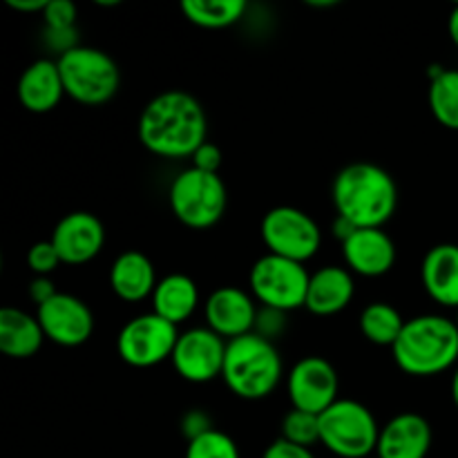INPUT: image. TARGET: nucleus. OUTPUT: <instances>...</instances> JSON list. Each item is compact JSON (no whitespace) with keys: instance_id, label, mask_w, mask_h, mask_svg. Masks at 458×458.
Wrapping results in <instances>:
<instances>
[{"instance_id":"obj_38","label":"nucleus","mask_w":458,"mask_h":458,"mask_svg":"<svg viewBox=\"0 0 458 458\" xmlns=\"http://www.w3.org/2000/svg\"><path fill=\"white\" fill-rule=\"evenodd\" d=\"M447 31H450L452 43L458 47V4L450 12V18H447Z\"/></svg>"},{"instance_id":"obj_16","label":"nucleus","mask_w":458,"mask_h":458,"mask_svg":"<svg viewBox=\"0 0 458 458\" xmlns=\"http://www.w3.org/2000/svg\"><path fill=\"white\" fill-rule=\"evenodd\" d=\"M344 262L362 277H380L396 264V244L383 228H358L343 242Z\"/></svg>"},{"instance_id":"obj_23","label":"nucleus","mask_w":458,"mask_h":458,"mask_svg":"<svg viewBox=\"0 0 458 458\" xmlns=\"http://www.w3.org/2000/svg\"><path fill=\"white\" fill-rule=\"evenodd\" d=\"M199 304V289L195 280L183 273H170L164 280L157 282V289L152 293V311L164 320L179 327L195 313Z\"/></svg>"},{"instance_id":"obj_39","label":"nucleus","mask_w":458,"mask_h":458,"mask_svg":"<svg viewBox=\"0 0 458 458\" xmlns=\"http://www.w3.org/2000/svg\"><path fill=\"white\" fill-rule=\"evenodd\" d=\"M309 7H322V9H325V7H335V4H338V3H335V0H322V3H316V0H309Z\"/></svg>"},{"instance_id":"obj_31","label":"nucleus","mask_w":458,"mask_h":458,"mask_svg":"<svg viewBox=\"0 0 458 458\" xmlns=\"http://www.w3.org/2000/svg\"><path fill=\"white\" fill-rule=\"evenodd\" d=\"M210 429H215L213 423H210V419L201 410L188 411V414L182 419V432L183 437L188 438V443L204 437V434L210 432Z\"/></svg>"},{"instance_id":"obj_17","label":"nucleus","mask_w":458,"mask_h":458,"mask_svg":"<svg viewBox=\"0 0 458 458\" xmlns=\"http://www.w3.org/2000/svg\"><path fill=\"white\" fill-rule=\"evenodd\" d=\"M432 450V425L425 416L403 411L380 428L378 458H425Z\"/></svg>"},{"instance_id":"obj_36","label":"nucleus","mask_w":458,"mask_h":458,"mask_svg":"<svg viewBox=\"0 0 458 458\" xmlns=\"http://www.w3.org/2000/svg\"><path fill=\"white\" fill-rule=\"evenodd\" d=\"M7 4L22 13H36V12L43 13L45 7H47V0H7Z\"/></svg>"},{"instance_id":"obj_2","label":"nucleus","mask_w":458,"mask_h":458,"mask_svg":"<svg viewBox=\"0 0 458 458\" xmlns=\"http://www.w3.org/2000/svg\"><path fill=\"white\" fill-rule=\"evenodd\" d=\"M331 197L335 213L356 228H383L396 213L398 186L380 165L356 161L335 174Z\"/></svg>"},{"instance_id":"obj_24","label":"nucleus","mask_w":458,"mask_h":458,"mask_svg":"<svg viewBox=\"0 0 458 458\" xmlns=\"http://www.w3.org/2000/svg\"><path fill=\"white\" fill-rule=\"evenodd\" d=\"M182 12L192 25L201 30H226L242 21L244 0H183Z\"/></svg>"},{"instance_id":"obj_19","label":"nucleus","mask_w":458,"mask_h":458,"mask_svg":"<svg viewBox=\"0 0 458 458\" xmlns=\"http://www.w3.org/2000/svg\"><path fill=\"white\" fill-rule=\"evenodd\" d=\"M420 280L434 302L458 309V246L438 244L429 249L420 267Z\"/></svg>"},{"instance_id":"obj_11","label":"nucleus","mask_w":458,"mask_h":458,"mask_svg":"<svg viewBox=\"0 0 458 458\" xmlns=\"http://www.w3.org/2000/svg\"><path fill=\"white\" fill-rule=\"evenodd\" d=\"M226 344L228 343H224L222 335L210 331L208 327L188 329L179 334L170 362H173L174 371L188 383H210L222 376Z\"/></svg>"},{"instance_id":"obj_27","label":"nucleus","mask_w":458,"mask_h":458,"mask_svg":"<svg viewBox=\"0 0 458 458\" xmlns=\"http://www.w3.org/2000/svg\"><path fill=\"white\" fill-rule=\"evenodd\" d=\"M295 445L311 447L320 443V416L302 410H291L282 420V437Z\"/></svg>"},{"instance_id":"obj_22","label":"nucleus","mask_w":458,"mask_h":458,"mask_svg":"<svg viewBox=\"0 0 458 458\" xmlns=\"http://www.w3.org/2000/svg\"><path fill=\"white\" fill-rule=\"evenodd\" d=\"M43 343L45 334L38 318L13 307L0 309V352L4 356L25 360L36 356Z\"/></svg>"},{"instance_id":"obj_5","label":"nucleus","mask_w":458,"mask_h":458,"mask_svg":"<svg viewBox=\"0 0 458 458\" xmlns=\"http://www.w3.org/2000/svg\"><path fill=\"white\" fill-rule=\"evenodd\" d=\"M65 94L83 106H103L119 92L121 72L114 58L97 47H79L56 58Z\"/></svg>"},{"instance_id":"obj_10","label":"nucleus","mask_w":458,"mask_h":458,"mask_svg":"<svg viewBox=\"0 0 458 458\" xmlns=\"http://www.w3.org/2000/svg\"><path fill=\"white\" fill-rule=\"evenodd\" d=\"M177 327L150 311L125 322L116 338V352L125 365L148 369V367H157L159 362L170 360L174 347H177Z\"/></svg>"},{"instance_id":"obj_12","label":"nucleus","mask_w":458,"mask_h":458,"mask_svg":"<svg viewBox=\"0 0 458 458\" xmlns=\"http://www.w3.org/2000/svg\"><path fill=\"white\" fill-rule=\"evenodd\" d=\"M338 389V371L327 358H302L295 362L289 374V398L293 403V410L320 416L335 401H340Z\"/></svg>"},{"instance_id":"obj_28","label":"nucleus","mask_w":458,"mask_h":458,"mask_svg":"<svg viewBox=\"0 0 458 458\" xmlns=\"http://www.w3.org/2000/svg\"><path fill=\"white\" fill-rule=\"evenodd\" d=\"M186 458H240V450L228 434L210 429L204 437L188 443Z\"/></svg>"},{"instance_id":"obj_26","label":"nucleus","mask_w":458,"mask_h":458,"mask_svg":"<svg viewBox=\"0 0 458 458\" xmlns=\"http://www.w3.org/2000/svg\"><path fill=\"white\" fill-rule=\"evenodd\" d=\"M429 110L447 130H458V70L443 72L429 81Z\"/></svg>"},{"instance_id":"obj_18","label":"nucleus","mask_w":458,"mask_h":458,"mask_svg":"<svg viewBox=\"0 0 458 458\" xmlns=\"http://www.w3.org/2000/svg\"><path fill=\"white\" fill-rule=\"evenodd\" d=\"M65 97L58 63L52 58H38L18 79V101L27 112L45 114L52 112Z\"/></svg>"},{"instance_id":"obj_33","label":"nucleus","mask_w":458,"mask_h":458,"mask_svg":"<svg viewBox=\"0 0 458 458\" xmlns=\"http://www.w3.org/2000/svg\"><path fill=\"white\" fill-rule=\"evenodd\" d=\"M262 458H316L313 456L311 447L295 445V443L284 441V438H277L271 445L264 450Z\"/></svg>"},{"instance_id":"obj_29","label":"nucleus","mask_w":458,"mask_h":458,"mask_svg":"<svg viewBox=\"0 0 458 458\" xmlns=\"http://www.w3.org/2000/svg\"><path fill=\"white\" fill-rule=\"evenodd\" d=\"M58 250L54 249L52 242H38L27 250V267L36 277H49L58 267H61Z\"/></svg>"},{"instance_id":"obj_3","label":"nucleus","mask_w":458,"mask_h":458,"mask_svg":"<svg viewBox=\"0 0 458 458\" xmlns=\"http://www.w3.org/2000/svg\"><path fill=\"white\" fill-rule=\"evenodd\" d=\"M394 360L405 374L428 378L447 371L458 360V327L445 316H416L405 322Z\"/></svg>"},{"instance_id":"obj_32","label":"nucleus","mask_w":458,"mask_h":458,"mask_svg":"<svg viewBox=\"0 0 458 458\" xmlns=\"http://www.w3.org/2000/svg\"><path fill=\"white\" fill-rule=\"evenodd\" d=\"M192 159V168L204 170V173H217L219 165H222V150H219L215 143L206 141L195 155L191 157Z\"/></svg>"},{"instance_id":"obj_14","label":"nucleus","mask_w":458,"mask_h":458,"mask_svg":"<svg viewBox=\"0 0 458 458\" xmlns=\"http://www.w3.org/2000/svg\"><path fill=\"white\" fill-rule=\"evenodd\" d=\"M49 242L58 250L63 264L79 267L101 253L106 244V228L97 215L88 210H74L54 226Z\"/></svg>"},{"instance_id":"obj_21","label":"nucleus","mask_w":458,"mask_h":458,"mask_svg":"<svg viewBox=\"0 0 458 458\" xmlns=\"http://www.w3.org/2000/svg\"><path fill=\"white\" fill-rule=\"evenodd\" d=\"M110 286L125 302H141L157 289L155 267L139 250H125L112 264Z\"/></svg>"},{"instance_id":"obj_13","label":"nucleus","mask_w":458,"mask_h":458,"mask_svg":"<svg viewBox=\"0 0 458 458\" xmlns=\"http://www.w3.org/2000/svg\"><path fill=\"white\" fill-rule=\"evenodd\" d=\"M45 338L61 347H81L92 338L94 316L83 300L70 293H56L36 311Z\"/></svg>"},{"instance_id":"obj_30","label":"nucleus","mask_w":458,"mask_h":458,"mask_svg":"<svg viewBox=\"0 0 458 458\" xmlns=\"http://www.w3.org/2000/svg\"><path fill=\"white\" fill-rule=\"evenodd\" d=\"M43 21L47 30H72L76 25V4L70 0H47Z\"/></svg>"},{"instance_id":"obj_1","label":"nucleus","mask_w":458,"mask_h":458,"mask_svg":"<svg viewBox=\"0 0 458 458\" xmlns=\"http://www.w3.org/2000/svg\"><path fill=\"white\" fill-rule=\"evenodd\" d=\"M208 121L201 103L183 89L157 94L139 116V141L164 159H186L206 143Z\"/></svg>"},{"instance_id":"obj_25","label":"nucleus","mask_w":458,"mask_h":458,"mask_svg":"<svg viewBox=\"0 0 458 458\" xmlns=\"http://www.w3.org/2000/svg\"><path fill=\"white\" fill-rule=\"evenodd\" d=\"M405 329V320L401 313L387 302H371L360 313V331L371 344L378 347H394Z\"/></svg>"},{"instance_id":"obj_40","label":"nucleus","mask_w":458,"mask_h":458,"mask_svg":"<svg viewBox=\"0 0 458 458\" xmlns=\"http://www.w3.org/2000/svg\"><path fill=\"white\" fill-rule=\"evenodd\" d=\"M452 398H454V405L458 410V369H456L454 378H452Z\"/></svg>"},{"instance_id":"obj_8","label":"nucleus","mask_w":458,"mask_h":458,"mask_svg":"<svg viewBox=\"0 0 458 458\" xmlns=\"http://www.w3.org/2000/svg\"><path fill=\"white\" fill-rule=\"evenodd\" d=\"M249 280L250 293L264 309L289 313L307 304L311 276L304 264L268 253L253 264Z\"/></svg>"},{"instance_id":"obj_15","label":"nucleus","mask_w":458,"mask_h":458,"mask_svg":"<svg viewBox=\"0 0 458 458\" xmlns=\"http://www.w3.org/2000/svg\"><path fill=\"white\" fill-rule=\"evenodd\" d=\"M258 307L255 298L237 286H222L213 291L204 304L206 327L228 343L242 335H249L258 325Z\"/></svg>"},{"instance_id":"obj_37","label":"nucleus","mask_w":458,"mask_h":458,"mask_svg":"<svg viewBox=\"0 0 458 458\" xmlns=\"http://www.w3.org/2000/svg\"><path fill=\"white\" fill-rule=\"evenodd\" d=\"M356 231H358V228L353 226V224L349 222V219L340 217V215H338V217H335V222H334V235L338 237L340 242H347L349 237H352Z\"/></svg>"},{"instance_id":"obj_6","label":"nucleus","mask_w":458,"mask_h":458,"mask_svg":"<svg viewBox=\"0 0 458 458\" xmlns=\"http://www.w3.org/2000/svg\"><path fill=\"white\" fill-rule=\"evenodd\" d=\"M170 210L188 228L215 226L226 210V186L217 173L186 168L173 179L168 192Z\"/></svg>"},{"instance_id":"obj_7","label":"nucleus","mask_w":458,"mask_h":458,"mask_svg":"<svg viewBox=\"0 0 458 458\" xmlns=\"http://www.w3.org/2000/svg\"><path fill=\"white\" fill-rule=\"evenodd\" d=\"M380 428L362 403L340 398L320 414V443L340 458H367L376 452Z\"/></svg>"},{"instance_id":"obj_4","label":"nucleus","mask_w":458,"mask_h":458,"mask_svg":"<svg viewBox=\"0 0 458 458\" xmlns=\"http://www.w3.org/2000/svg\"><path fill=\"white\" fill-rule=\"evenodd\" d=\"M222 378L235 396L262 401L282 380V358L271 340L259 334L242 335L226 344Z\"/></svg>"},{"instance_id":"obj_20","label":"nucleus","mask_w":458,"mask_h":458,"mask_svg":"<svg viewBox=\"0 0 458 458\" xmlns=\"http://www.w3.org/2000/svg\"><path fill=\"white\" fill-rule=\"evenodd\" d=\"M353 277L343 267H325L309 280L307 304L313 316H335L353 300Z\"/></svg>"},{"instance_id":"obj_35","label":"nucleus","mask_w":458,"mask_h":458,"mask_svg":"<svg viewBox=\"0 0 458 458\" xmlns=\"http://www.w3.org/2000/svg\"><path fill=\"white\" fill-rule=\"evenodd\" d=\"M56 293V286H54V282L49 280V277H34V280L30 282V298L34 300L36 307H40V304H45L47 300H52Z\"/></svg>"},{"instance_id":"obj_34","label":"nucleus","mask_w":458,"mask_h":458,"mask_svg":"<svg viewBox=\"0 0 458 458\" xmlns=\"http://www.w3.org/2000/svg\"><path fill=\"white\" fill-rule=\"evenodd\" d=\"M45 43H47L49 49L58 52V56L79 47L76 45V27H72V30H47L45 27Z\"/></svg>"},{"instance_id":"obj_9","label":"nucleus","mask_w":458,"mask_h":458,"mask_svg":"<svg viewBox=\"0 0 458 458\" xmlns=\"http://www.w3.org/2000/svg\"><path fill=\"white\" fill-rule=\"evenodd\" d=\"M259 233L268 253L300 264L309 262L322 244V231L316 219L293 206H277L268 210Z\"/></svg>"},{"instance_id":"obj_41","label":"nucleus","mask_w":458,"mask_h":458,"mask_svg":"<svg viewBox=\"0 0 458 458\" xmlns=\"http://www.w3.org/2000/svg\"><path fill=\"white\" fill-rule=\"evenodd\" d=\"M454 322H456V327H458V309H456V320Z\"/></svg>"}]
</instances>
